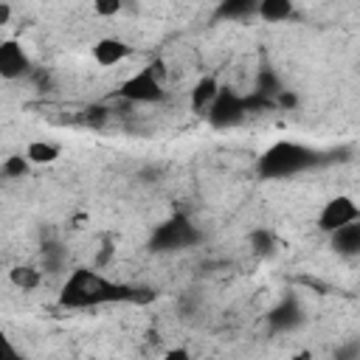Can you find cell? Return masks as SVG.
I'll return each instance as SVG.
<instances>
[{"label": "cell", "instance_id": "cell-1", "mask_svg": "<svg viewBox=\"0 0 360 360\" xmlns=\"http://www.w3.org/2000/svg\"><path fill=\"white\" fill-rule=\"evenodd\" d=\"M152 298V290L110 281L90 267H76L59 290V304L68 309H93L104 304H146Z\"/></svg>", "mask_w": 360, "mask_h": 360}, {"label": "cell", "instance_id": "cell-2", "mask_svg": "<svg viewBox=\"0 0 360 360\" xmlns=\"http://www.w3.org/2000/svg\"><path fill=\"white\" fill-rule=\"evenodd\" d=\"M321 160H323V155L318 149H309L295 141H276L270 149L262 152L259 174L264 180H281V177H292L307 169H315Z\"/></svg>", "mask_w": 360, "mask_h": 360}, {"label": "cell", "instance_id": "cell-3", "mask_svg": "<svg viewBox=\"0 0 360 360\" xmlns=\"http://www.w3.org/2000/svg\"><path fill=\"white\" fill-rule=\"evenodd\" d=\"M248 115V98L242 93H236L233 87H222L219 96L214 98L211 110L205 112L208 124L214 129H231V127H239Z\"/></svg>", "mask_w": 360, "mask_h": 360}, {"label": "cell", "instance_id": "cell-4", "mask_svg": "<svg viewBox=\"0 0 360 360\" xmlns=\"http://www.w3.org/2000/svg\"><path fill=\"white\" fill-rule=\"evenodd\" d=\"M197 239H200V231L188 222V217L174 214L172 219H166L163 225L155 228L152 250H183V248H191Z\"/></svg>", "mask_w": 360, "mask_h": 360}, {"label": "cell", "instance_id": "cell-5", "mask_svg": "<svg viewBox=\"0 0 360 360\" xmlns=\"http://www.w3.org/2000/svg\"><path fill=\"white\" fill-rule=\"evenodd\" d=\"M163 82L152 76L149 68L138 70L135 76H129L124 84H121V98L127 101H135V104H158L163 101Z\"/></svg>", "mask_w": 360, "mask_h": 360}, {"label": "cell", "instance_id": "cell-6", "mask_svg": "<svg viewBox=\"0 0 360 360\" xmlns=\"http://www.w3.org/2000/svg\"><path fill=\"white\" fill-rule=\"evenodd\" d=\"M354 219H360V205L352 197L338 194V197L323 202V208L318 214V228L323 233H332V231H338V228H343V225H349Z\"/></svg>", "mask_w": 360, "mask_h": 360}, {"label": "cell", "instance_id": "cell-7", "mask_svg": "<svg viewBox=\"0 0 360 360\" xmlns=\"http://www.w3.org/2000/svg\"><path fill=\"white\" fill-rule=\"evenodd\" d=\"M31 62L28 53L22 51V45L17 39H3L0 42V76L3 79H20L22 73H28Z\"/></svg>", "mask_w": 360, "mask_h": 360}, {"label": "cell", "instance_id": "cell-8", "mask_svg": "<svg viewBox=\"0 0 360 360\" xmlns=\"http://www.w3.org/2000/svg\"><path fill=\"white\" fill-rule=\"evenodd\" d=\"M301 321H304V312H301V307H298L295 298L278 301L270 309V315H267V323H270L273 332H292L295 326H301Z\"/></svg>", "mask_w": 360, "mask_h": 360}, {"label": "cell", "instance_id": "cell-9", "mask_svg": "<svg viewBox=\"0 0 360 360\" xmlns=\"http://www.w3.org/2000/svg\"><path fill=\"white\" fill-rule=\"evenodd\" d=\"M127 56H129V45L124 39H118V37H104V39H98L93 45V59L98 65H104V68H112V65L124 62Z\"/></svg>", "mask_w": 360, "mask_h": 360}, {"label": "cell", "instance_id": "cell-10", "mask_svg": "<svg viewBox=\"0 0 360 360\" xmlns=\"http://www.w3.org/2000/svg\"><path fill=\"white\" fill-rule=\"evenodd\" d=\"M332 236V250L340 256H360V219L338 228L329 233Z\"/></svg>", "mask_w": 360, "mask_h": 360}, {"label": "cell", "instance_id": "cell-11", "mask_svg": "<svg viewBox=\"0 0 360 360\" xmlns=\"http://www.w3.org/2000/svg\"><path fill=\"white\" fill-rule=\"evenodd\" d=\"M219 82L214 79V76H202L194 87H191V110L197 112V115H205L208 110H211V104H214V98L219 96Z\"/></svg>", "mask_w": 360, "mask_h": 360}, {"label": "cell", "instance_id": "cell-12", "mask_svg": "<svg viewBox=\"0 0 360 360\" xmlns=\"http://www.w3.org/2000/svg\"><path fill=\"white\" fill-rule=\"evenodd\" d=\"M256 14L264 22H284L292 17V0H259Z\"/></svg>", "mask_w": 360, "mask_h": 360}, {"label": "cell", "instance_id": "cell-13", "mask_svg": "<svg viewBox=\"0 0 360 360\" xmlns=\"http://www.w3.org/2000/svg\"><path fill=\"white\" fill-rule=\"evenodd\" d=\"M259 11V0H219V8H217V17H225V20H245L250 14Z\"/></svg>", "mask_w": 360, "mask_h": 360}, {"label": "cell", "instance_id": "cell-14", "mask_svg": "<svg viewBox=\"0 0 360 360\" xmlns=\"http://www.w3.org/2000/svg\"><path fill=\"white\" fill-rule=\"evenodd\" d=\"M65 262H68L65 248L59 242H53V239H45L42 242V270L45 273H62Z\"/></svg>", "mask_w": 360, "mask_h": 360}, {"label": "cell", "instance_id": "cell-15", "mask_svg": "<svg viewBox=\"0 0 360 360\" xmlns=\"http://www.w3.org/2000/svg\"><path fill=\"white\" fill-rule=\"evenodd\" d=\"M25 158L37 166H45V163H53L59 158V146L56 143H48V141H31L25 146Z\"/></svg>", "mask_w": 360, "mask_h": 360}, {"label": "cell", "instance_id": "cell-16", "mask_svg": "<svg viewBox=\"0 0 360 360\" xmlns=\"http://www.w3.org/2000/svg\"><path fill=\"white\" fill-rule=\"evenodd\" d=\"M248 242H250V248H253V253L256 256H273L276 253V233L270 231V228H253L250 233H248Z\"/></svg>", "mask_w": 360, "mask_h": 360}, {"label": "cell", "instance_id": "cell-17", "mask_svg": "<svg viewBox=\"0 0 360 360\" xmlns=\"http://www.w3.org/2000/svg\"><path fill=\"white\" fill-rule=\"evenodd\" d=\"M8 278H11V284L20 287V290H37L39 281H42V270H37V267H31V264H17V267H11Z\"/></svg>", "mask_w": 360, "mask_h": 360}, {"label": "cell", "instance_id": "cell-18", "mask_svg": "<svg viewBox=\"0 0 360 360\" xmlns=\"http://www.w3.org/2000/svg\"><path fill=\"white\" fill-rule=\"evenodd\" d=\"M281 90H284V87H281L278 76H276L270 68H264V70L259 73V79H256V90H253V93H262V96H267V98L276 101V96H278Z\"/></svg>", "mask_w": 360, "mask_h": 360}, {"label": "cell", "instance_id": "cell-19", "mask_svg": "<svg viewBox=\"0 0 360 360\" xmlns=\"http://www.w3.org/2000/svg\"><path fill=\"white\" fill-rule=\"evenodd\" d=\"M28 166H31V160L25 155H8L3 160V177H8V180L22 177V174H28Z\"/></svg>", "mask_w": 360, "mask_h": 360}, {"label": "cell", "instance_id": "cell-20", "mask_svg": "<svg viewBox=\"0 0 360 360\" xmlns=\"http://www.w3.org/2000/svg\"><path fill=\"white\" fill-rule=\"evenodd\" d=\"M84 124L87 127H93V129H101L104 124H107V118H110V112H107V107L104 104H90L87 110H84Z\"/></svg>", "mask_w": 360, "mask_h": 360}, {"label": "cell", "instance_id": "cell-21", "mask_svg": "<svg viewBox=\"0 0 360 360\" xmlns=\"http://www.w3.org/2000/svg\"><path fill=\"white\" fill-rule=\"evenodd\" d=\"M121 0H93V11L98 14V17H112V14H118L121 11Z\"/></svg>", "mask_w": 360, "mask_h": 360}, {"label": "cell", "instance_id": "cell-22", "mask_svg": "<svg viewBox=\"0 0 360 360\" xmlns=\"http://www.w3.org/2000/svg\"><path fill=\"white\" fill-rule=\"evenodd\" d=\"M276 104H281V107H295V104H298V96L290 93V90H281V93L276 96Z\"/></svg>", "mask_w": 360, "mask_h": 360}, {"label": "cell", "instance_id": "cell-23", "mask_svg": "<svg viewBox=\"0 0 360 360\" xmlns=\"http://www.w3.org/2000/svg\"><path fill=\"white\" fill-rule=\"evenodd\" d=\"M146 68L152 70V76H155V79H160V82H166V65H163V59H155V62H149Z\"/></svg>", "mask_w": 360, "mask_h": 360}, {"label": "cell", "instance_id": "cell-24", "mask_svg": "<svg viewBox=\"0 0 360 360\" xmlns=\"http://www.w3.org/2000/svg\"><path fill=\"white\" fill-rule=\"evenodd\" d=\"M357 354H360V343H349V346H343V349L335 352V357H340V360L343 357H357Z\"/></svg>", "mask_w": 360, "mask_h": 360}, {"label": "cell", "instance_id": "cell-25", "mask_svg": "<svg viewBox=\"0 0 360 360\" xmlns=\"http://www.w3.org/2000/svg\"><path fill=\"white\" fill-rule=\"evenodd\" d=\"M11 22V6H8V0H3L0 3V25H8Z\"/></svg>", "mask_w": 360, "mask_h": 360}, {"label": "cell", "instance_id": "cell-26", "mask_svg": "<svg viewBox=\"0 0 360 360\" xmlns=\"http://www.w3.org/2000/svg\"><path fill=\"white\" fill-rule=\"evenodd\" d=\"M166 357H172V360H174V357H180V360H183V357H188V352H183V349H174V352H169Z\"/></svg>", "mask_w": 360, "mask_h": 360}]
</instances>
